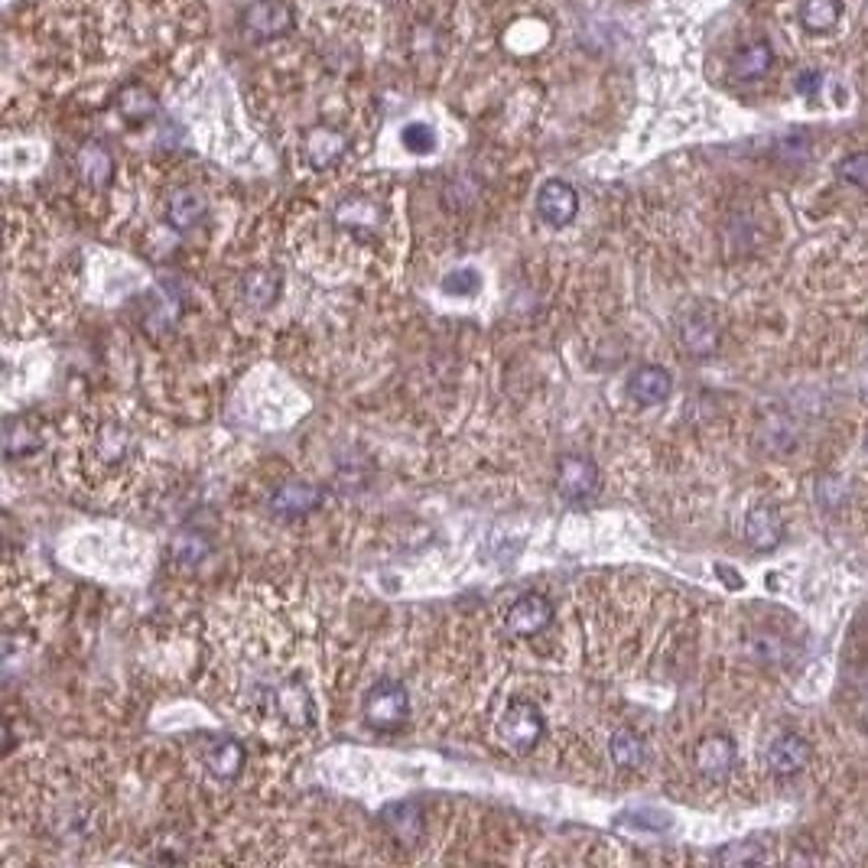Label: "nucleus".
Wrapping results in <instances>:
<instances>
[{
    "mask_svg": "<svg viewBox=\"0 0 868 868\" xmlns=\"http://www.w3.org/2000/svg\"><path fill=\"white\" fill-rule=\"evenodd\" d=\"M293 26H297V10L290 0H254L242 17V33L254 46L287 40Z\"/></svg>",
    "mask_w": 868,
    "mask_h": 868,
    "instance_id": "nucleus-1",
    "label": "nucleus"
},
{
    "mask_svg": "<svg viewBox=\"0 0 868 868\" xmlns=\"http://www.w3.org/2000/svg\"><path fill=\"white\" fill-rule=\"evenodd\" d=\"M544 732H547V722L540 716V709L527 699H517L504 709L501 722H497V736L501 744L511 751V754H531L537 744L544 742Z\"/></svg>",
    "mask_w": 868,
    "mask_h": 868,
    "instance_id": "nucleus-2",
    "label": "nucleus"
},
{
    "mask_svg": "<svg viewBox=\"0 0 868 868\" xmlns=\"http://www.w3.org/2000/svg\"><path fill=\"white\" fill-rule=\"evenodd\" d=\"M410 719V696L397 681L374 683L365 696V722L377 732H394Z\"/></svg>",
    "mask_w": 868,
    "mask_h": 868,
    "instance_id": "nucleus-3",
    "label": "nucleus"
},
{
    "mask_svg": "<svg viewBox=\"0 0 868 868\" xmlns=\"http://www.w3.org/2000/svg\"><path fill=\"white\" fill-rule=\"evenodd\" d=\"M736 764H739V744L732 736L712 732L693 748V768L706 784H726L736 774Z\"/></svg>",
    "mask_w": 868,
    "mask_h": 868,
    "instance_id": "nucleus-4",
    "label": "nucleus"
},
{
    "mask_svg": "<svg viewBox=\"0 0 868 868\" xmlns=\"http://www.w3.org/2000/svg\"><path fill=\"white\" fill-rule=\"evenodd\" d=\"M75 176L78 183L92 192H105L115 183V153L108 150L105 140H82L75 150Z\"/></svg>",
    "mask_w": 868,
    "mask_h": 868,
    "instance_id": "nucleus-5",
    "label": "nucleus"
},
{
    "mask_svg": "<svg viewBox=\"0 0 868 868\" xmlns=\"http://www.w3.org/2000/svg\"><path fill=\"white\" fill-rule=\"evenodd\" d=\"M208 215V199L199 186H176L167 192L163 199V218L173 232L189 235L195 232Z\"/></svg>",
    "mask_w": 868,
    "mask_h": 868,
    "instance_id": "nucleus-6",
    "label": "nucleus"
},
{
    "mask_svg": "<svg viewBox=\"0 0 868 868\" xmlns=\"http://www.w3.org/2000/svg\"><path fill=\"white\" fill-rule=\"evenodd\" d=\"M813 761V744L806 742L804 736L797 732H784V736H774L768 748H764V768L774 774V778H794L810 768Z\"/></svg>",
    "mask_w": 868,
    "mask_h": 868,
    "instance_id": "nucleus-7",
    "label": "nucleus"
},
{
    "mask_svg": "<svg viewBox=\"0 0 868 868\" xmlns=\"http://www.w3.org/2000/svg\"><path fill=\"white\" fill-rule=\"evenodd\" d=\"M554 621V606L547 596L540 592H524L521 599L511 602L507 615H504V628L517 637H534L540 634L547 624Z\"/></svg>",
    "mask_w": 868,
    "mask_h": 868,
    "instance_id": "nucleus-8",
    "label": "nucleus"
},
{
    "mask_svg": "<svg viewBox=\"0 0 868 868\" xmlns=\"http://www.w3.org/2000/svg\"><path fill=\"white\" fill-rule=\"evenodd\" d=\"M133 449H137L133 433H130L127 427H121V424H108V427H101L98 436L92 439V449H88V452H92V462H95L101 472H115V469H121V465L130 462Z\"/></svg>",
    "mask_w": 868,
    "mask_h": 868,
    "instance_id": "nucleus-9",
    "label": "nucleus"
},
{
    "mask_svg": "<svg viewBox=\"0 0 868 868\" xmlns=\"http://www.w3.org/2000/svg\"><path fill=\"white\" fill-rule=\"evenodd\" d=\"M322 501V492L310 482H283L267 495V511L280 521H300L312 514Z\"/></svg>",
    "mask_w": 868,
    "mask_h": 868,
    "instance_id": "nucleus-10",
    "label": "nucleus"
},
{
    "mask_svg": "<svg viewBox=\"0 0 868 868\" xmlns=\"http://www.w3.org/2000/svg\"><path fill=\"white\" fill-rule=\"evenodd\" d=\"M349 153V133L332 125H315L303 133V157L312 170H329Z\"/></svg>",
    "mask_w": 868,
    "mask_h": 868,
    "instance_id": "nucleus-11",
    "label": "nucleus"
},
{
    "mask_svg": "<svg viewBox=\"0 0 868 868\" xmlns=\"http://www.w3.org/2000/svg\"><path fill=\"white\" fill-rule=\"evenodd\" d=\"M537 215L550 225V228H566L572 225V218L579 215V192L562 183V180H550L537 192Z\"/></svg>",
    "mask_w": 868,
    "mask_h": 868,
    "instance_id": "nucleus-12",
    "label": "nucleus"
},
{
    "mask_svg": "<svg viewBox=\"0 0 868 868\" xmlns=\"http://www.w3.org/2000/svg\"><path fill=\"white\" fill-rule=\"evenodd\" d=\"M557 489L566 501H586L599 489V469L582 456H562L557 465Z\"/></svg>",
    "mask_w": 868,
    "mask_h": 868,
    "instance_id": "nucleus-13",
    "label": "nucleus"
},
{
    "mask_svg": "<svg viewBox=\"0 0 868 868\" xmlns=\"http://www.w3.org/2000/svg\"><path fill=\"white\" fill-rule=\"evenodd\" d=\"M771 68H774V46L768 40L742 43L732 56V65H729L736 82H761L771 75Z\"/></svg>",
    "mask_w": 868,
    "mask_h": 868,
    "instance_id": "nucleus-14",
    "label": "nucleus"
},
{
    "mask_svg": "<svg viewBox=\"0 0 868 868\" xmlns=\"http://www.w3.org/2000/svg\"><path fill=\"white\" fill-rule=\"evenodd\" d=\"M674 390V381L671 374L664 372L661 365H641L637 372L631 374L628 381V394L644 404V407H654V404H664Z\"/></svg>",
    "mask_w": 868,
    "mask_h": 868,
    "instance_id": "nucleus-15",
    "label": "nucleus"
},
{
    "mask_svg": "<svg viewBox=\"0 0 868 868\" xmlns=\"http://www.w3.org/2000/svg\"><path fill=\"white\" fill-rule=\"evenodd\" d=\"M744 537L754 550H774L784 537V524H781V514L768 504H758L748 511V521H744Z\"/></svg>",
    "mask_w": 868,
    "mask_h": 868,
    "instance_id": "nucleus-16",
    "label": "nucleus"
},
{
    "mask_svg": "<svg viewBox=\"0 0 868 868\" xmlns=\"http://www.w3.org/2000/svg\"><path fill=\"white\" fill-rule=\"evenodd\" d=\"M384 826L394 833L397 843L404 846H417L424 839V810L414 801H397L384 810Z\"/></svg>",
    "mask_w": 868,
    "mask_h": 868,
    "instance_id": "nucleus-17",
    "label": "nucleus"
},
{
    "mask_svg": "<svg viewBox=\"0 0 868 868\" xmlns=\"http://www.w3.org/2000/svg\"><path fill=\"white\" fill-rule=\"evenodd\" d=\"M280 290H283L280 274H274V270H267V267H254V270H248V274L242 277V297H245V303H250L254 310L274 307L277 297H280Z\"/></svg>",
    "mask_w": 868,
    "mask_h": 868,
    "instance_id": "nucleus-18",
    "label": "nucleus"
},
{
    "mask_svg": "<svg viewBox=\"0 0 868 868\" xmlns=\"http://www.w3.org/2000/svg\"><path fill=\"white\" fill-rule=\"evenodd\" d=\"M797 20L806 33H833L843 20V0H801L797 7Z\"/></svg>",
    "mask_w": 868,
    "mask_h": 868,
    "instance_id": "nucleus-19",
    "label": "nucleus"
},
{
    "mask_svg": "<svg viewBox=\"0 0 868 868\" xmlns=\"http://www.w3.org/2000/svg\"><path fill=\"white\" fill-rule=\"evenodd\" d=\"M205 761H208V771L218 781H235L242 774L245 761H248V751H245V744L235 742V739H222V742H215L208 748Z\"/></svg>",
    "mask_w": 868,
    "mask_h": 868,
    "instance_id": "nucleus-20",
    "label": "nucleus"
},
{
    "mask_svg": "<svg viewBox=\"0 0 868 868\" xmlns=\"http://www.w3.org/2000/svg\"><path fill=\"white\" fill-rule=\"evenodd\" d=\"M681 339L683 349H686L693 358H706V355H712L716 345H719V329H716V322H709L706 315H693V319L683 322Z\"/></svg>",
    "mask_w": 868,
    "mask_h": 868,
    "instance_id": "nucleus-21",
    "label": "nucleus"
},
{
    "mask_svg": "<svg viewBox=\"0 0 868 868\" xmlns=\"http://www.w3.org/2000/svg\"><path fill=\"white\" fill-rule=\"evenodd\" d=\"M609 754H612V761L619 764L621 771H641L644 761H647V744L634 729H619L609 739Z\"/></svg>",
    "mask_w": 868,
    "mask_h": 868,
    "instance_id": "nucleus-22",
    "label": "nucleus"
},
{
    "mask_svg": "<svg viewBox=\"0 0 868 868\" xmlns=\"http://www.w3.org/2000/svg\"><path fill=\"white\" fill-rule=\"evenodd\" d=\"M43 449V433L40 427L26 424V420H10L3 427V452L7 459H23V456H33Z\"/></svg>",
    "mask_w": 868,
    "mask_h": 868,
    "instance_id": "nucleus-23",
    "label": "nucleus"
},
{
    "mask_svg": "<svg viewBox=\"0 0 868 868\" xmlns=\"http://www.w3.org/2000/svg\"><path fill=\"white\" fill-rule=\"evenodd\" d=\"M277 709L283 712V719L297 722V726H307L312 719V699L307 693V686L300 683H283L277 689Z\"/></svg>",
    "mask_w": 868,
    "mask_h": 868,
    "instance_id": "nucleus-24",
    "label": "nucleus"
},
{
    "mask_svg": "<svg viewBox=\"0 0 868 868\" xmlns=\"http://www.w3.org/2000/svg\"><path fill=\"white\" fill-rule=\"evenodd\" d=\"M442 293H449V297H475L479 290H482V277H479V270L475 267H456V270H449L446 277H442Z\"/></svg>",
    "mask_w": 868,
    "mask_h": 868,
    "instance_id": "nucleus-25",
    "label": "nucleus"
},
{
    "mask_svg": "<svg viewBox=\"0 0 868 868\" xmlns=\"http://www.w3.org/2000/svg\"><path fill=\"white\" fill-rule=\"evenodd\" d=\"M205 557H208V540H205L202 534L186 531V534H180V537L173 540V559H176L180 566L192 569V566H199Z\"/></svg>",
    "mask_w": 868,
    "mask_h": 868,
    "instance_id": "nucleus-26",
    "label": "nucleus"
},
{
    "mask_svg": "<svg viewBox=\"0 0 868 868\" xmlns=\"http://www.w3.org/2000/svg\"><path fill=\"white\" fill-rule=\"evenodd\" d=\"M400 140H404V147H407L410 153H417V157H427V153L436 150V133L430 125H407L400 130Z\"/></svg>",
    "mask_w": 868,
    "mask_h": 868,
    "instance_id": "nucleus-27",
    "label": "nucleus"
},
{
    "mask_svg": "<svg viewBox=\"0 0 868 868\" xmlns=\"http://www.w3.org/2000/svg\"><path fill=\"white\" fill-rule=\"evenodd\" d=\"M839 180L849 186L868 189V153H849L839 167H836Z\"/></svg>",
    "mask_w": 868,
    "mask_h": 868,
    "instance_id": "nucleus-28",
    "label": "nucleus"
},
{
    "mask_svg": "<svg viewBox=\"0 0 868 868\" xmlns=\"http://www.w3.org/2000/svg\"><path fill=\"white\" fill-rule=\"evenodd\" d=\"M797 88H801L804 95H813V92L819 88V72H801V78H797Z\"/></svg>",
    "mask_w": 868,
    "mask_h": 868,
    "instance_id": "nucleus-29",
    "label": "nucleus"
},
{
    "mask_svg": "<svg viewBox=\"0 0 868 868\" xmlns=\"http://www.w3.org/2000/svg\"><path fill=\"white\" fill-rule=\"evenodd\" d=\"M866 452H868V433H866Z\"/></svg>",
    "mask_w": 868,
    "mask_h": 868,
    "instance_id": "nucleus-30",
    "label": "nucleus"
}]
</instances>
